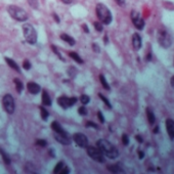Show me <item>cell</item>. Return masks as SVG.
I'll return each instance as SVG.
<instances>
[{
  "instance_id": "cell-1",
  "label": "cell",
  "mask_w": 174,
  "mask_h": 174,
  "mask_svg": "<svg viewBox=\"0 0 174 174\" xmlns=\"http://www.w3.org/2000/svg\"><path fill=\"white\" fill-rule=\"evenodd\" d=\"M96 146L100 149L104 157L114 160L119 157V151L112 143H110L107 139H98L96 141Z\"/></svg>"
},
{
  "instance_id": "cell-2",
  "label": "cell",
  "mask_w": 174,
  "mask_h": 174,
  "mask_svg": "<svg viewBox=\"0 0 174 174\" xmlns=\"http://www.w3.org/2000/svg\"><path fill=\"white\" fill-rule=\"evenodd\" d=\"M95 13L96 17L98 18L100 22H101L103 25H110L113 21V15L112 12L108 7L103 3H97L95 6Z\"/></svg>"
},
{
  "instance_id": "cell-3",
  "label": "cell",
  "mask_w": 174,
  "mask_h": 174,
  "mask_svg": "<svg viewBox=\"0 0 174 174\" xmlns=\"http://www.w3.org/2000/svg\"><path fill=\"white\" fill-rule=\"evenodd\" d=\"M7 13L11 17L13 20L18 21V22H26L28 20V12L22 7L17 6L15 4H10L6 7Z\"/></svg>"
},
{
  "instance_id": "cell-4",
  "label": "cell",
  "mask_w": 174,
  "mask_h": 174,
  "mask_svg": "<svg viewBox=\"0 0 174 174\" xmlns=\"http://www.w3.org/2000/svg\"><path fill=\"white\" fill-rule=\"evenodd\" d=\"M23 34H24V38H25L26 42L31 45H34L37 43V40H38V34L37 31L35 30V28L31 24H24L23 27Z\"/></svg>"
},
{
  "instance_id": "cell-5",
  "label": "cell",
  "mask_w": 174,
  "mask_h": 174,
  "mask_svg": "<svg viewBox=\"0 0 174 174\" xmlns=\"http://www.w3.org/2000/svg\"><path fill=\"white\" fill-rule=\"evenodd\" d=\"M157 40L159 45L165 49L169 48L172 45V37L165 30H159L157 33Z\"/></svg>"
},
{
  "instance_id": "cell-6",
  "label": "cell",
  "mask_w": 174,
  "mask_h": 174,
  "mask_svg": "<svg viewBox=\"0 0 174 174\" xmlns=\"http://www.w3.org/2000/svg\"><path fill=\"white\" fill-rule=\"evenodd\" d=\"M87 155L89 156L93 161L97 162V163H104L106 159H104V155L101 153V151L97 146H88L86 148Z\"/></svg>"
},
{
  "instance_id": "cell-7",
  "label": "cell",
  "mask_w": 174,
  "mask_h": 174,
  "mask_svg": "<svg viewBox=\"0 0 174 174\" xmlns=\"http://www.w3.org/2000/svg\"><path fill=\"white\" fill-rule=\"evenodd\" d=\"M2 106H3V109L5 110V112H6L7 114L12 115L15 113V103L11 94L7 93V94H5L3 97H2Z\"/></svg>"
},
{
  "instance_id": "cell-8",
  "label": "cell",
  "mask_w": 174,
  "mask_h": 174,
  "mask_svg": "<svg viewBox=\"0 0 174 174\" xmlns=\"http://www.w3.org/2000/svg\"><path fill=\"white\" fill-rule=\"evenodd\" d=\"M130 18H131V21H132L133 25L137 30H143L146 26V23H144V20L141 18L140 13L136 10H132L130 13Z\"/></svg>"
},
{
  "instance_id": "cell-9",
  "label": "cell",
  "mask_w": 174,
  "mask_h": 174,
  "mask_svg": "<svg viewBox=\"0 0 174 174\" xmlns=\"http://www.w3.org/2000/svg\"><path fill=\"white\" fill-rule=\"evenodd\" d=\"M73 140L75 143L82 149H86L88 146V138L85 134H83L81 132H77L73 135Z\"/></svg>"
},
{
  "instance_id": "cell-10",
  "label": "cell",
  "mask_w": 174,
  "mask_h": 174,
  "mask_svg": "<svg viewBox=\"0 0 174 174\" xmlns=\"http://www.w3.org/2000/svg\"><path fill=\"white\" fill-rule=\"evenodd\" d=\"M53 173H54V174H57V173L68 174V173H70V168L63 161H61V162H58L57 165H55L54 169H53Z\"/></svg>"
},
{
  "instance_id": "cell-11",
  "label": "cell",
  "mask_w": 174,
  "mask_h": 174,
  "mask_svg": "<svg viewBox=\"0 0 174 174\" xmlns=\"http://www.w3.org/2000/svg\"><path fill=\"white\" fill-rule=\"evenodd\" d=\"M27 89H28V91L31 93V94H38V93L41 91V87H40L39 84H37L36 82L34 81H30L27 83Z\"/></svg>"
},
{
  "instance_id": "cell-12",
  "label": "cell",
  "mask_w": 174,
  "mask_h": 174,
  "mask_svg": "<svg viewBox=\"0 0 174 174\" xmlns=\"http://www.w3.org/2000/svg\"><path fill=\"white\" fill-rule=\"evenodd\" d=\"M132 46L133 49L138 51L143 46V41H141V37L138 33H134L132 35Z\"/></svg>"
},
{
  "instance_id": "cell-13",
  "label": "cell",
  "mask_w": 174,
  "mask_h": 174,
  "mask_svg": "<svg viewBox=\"0 0 174 174\" xmlns=\"http://www.w3.org/2000/svg\"><path fill=\"white\" fill-rule=\"evenodd\" d=\"M54 139L57 141V143L63 144V146H70L72 143L71 138H70L68 135L57 134V133H54Z\"/></svg>"
},
{
  "instance_id": "cell-14",
  "label": "cell",
  "mask_w": 174,
  "mask_h": 174,
  "mask_svg": "<svg viewBox=\"0 0 174 174\" xmlns=\"http://www.w3.org/2000/svg\"><path fill=\"white\" fill-rule=\"evenodd\" d=\"M50 127H51V129L53 130V132H54V133H57V134H63V135H68V132L64 129L63 126H61V125L57 121H53L51 123V125H50Z\"/></svg>"
},
{
  "instance_id": "cell-15",
  "label": "cell",
  "mask_w": 174,
  "mask_h": 174,
  "mask_svg": "<svg viewBox=\"0 0 174 174\" xmlns=\"http://www.w3.org/2000/svg\"><path fill=\"white\" fill-rule=\"evenodd\" d=\"M57 103L63 110H67L71 108V106H70V97H67L66 95L60 96L57 100Z\"/></svg>"
},
{
  "instance_id": "cell-16",
  "label": "cell",
  "mask_w": 174,
  "mask_h": 174,
  "mask_svg": "<svg viewBox=\"0 0 174 174\" xmlns=\"http://www.w3.org/2000/svg\"><path fill=\"white\" fill-rule=\"evenodd\" d=\"M166 130L171 139H174V121L172 119H167L166 120Z\"/></svg>"
},
{
  "instance_id": "cell-17",
  "label": "cell",
  "mask_w": 174,
  "mask_h": 174,
  "mask_svg": "<svg viewBox=\"0 0 174 174\" xmlns=\"http://www.w3.org/2000/svg\"><path fill=\"white\" fill-rule=\"evenodd\" d=\"M41 100H42V103L46 107H50L51 106V98H50L49 94H48L47 90L43 89L42 90V95H41Z\"/></svg>"
},
{
  "instance_id": "cell-18",
  "label": "cell",
  "mask_w": 174,
  "mask_h": 174,
  "mask_svg": "<svg viewBox=\"0 0 174 174\" xmlns=\"http://www.w3.org/2000/svg\"><path fill=\"white\" fill-rule=\"evenodd\" d=\"M4 60L5 61H6V64H7V66L10 67L13 71H15V72H18V73H21V69H20V67H18V63H15V61L12 60V58H9V57H4Z\"/></svg>"
},
{
  "instance_id": "cell-19",
  "label": "cell",
  "mask_w": 174,
  "mask_h": 174,
  "mask_svg": "<svg viewBox=\"0 0 174 174\" xmlns=\"http://www.w3.org/2000/svg\"><path fill=\"white\" fill-rule=\"evenodd\" d=\"M61 39L63 40V41L67 42L70 46H74V45L76 44V40H75L72 36H70V35L66 34V33L61 34Z\"/></svg>"
},
{
  "instance_id": "cell-20",
  "label": "cell",
  "mask_w": 174,
  "mask_h": 174,
  "mask_svg": "<svg viewBox=\"0 0 174 174\" xmlns=\"http://www.w3.org/2000/svg\"><path fill=\"white\" fill-rule=\"evenodd\" d=\"M146 118H148V121L151 125L154 124L156 122V116L154 114V111L151 108H146Z\"/></svg>"
},
{
  "instance_id": "cell-21",
  "label": "cell",
  "mask_w": 174,
  "mask_h": 174,
  "mask_svg": "<svg viewBox=\"0 0 174 174\" xmlns=\"http://www.w3.org/2000/svg\"><path fill=\"white\" fill-rule=\"evenodd\" d=\"M69 57H71L73 61H76V63H78L79 65H82V64H84V61L82 60V57H80V55H79L77 52H75V51H71V52L69 53Z\"/></svg>"
},
{
  "instance_id": "cell-22",
  "label": "cell",
  "mask_w": 174,
  "mask_h": 174,
  "mask_svg": "<svg viewBox=\"0 0 174 174\" xmlns=\"http://www.w3.org/2000/svg\"><path fill=\"white\" fill-rule=\"evenodd\" d=\"M13 83H15V90H17V92L18 93V94H21L22 91L24 90L23 82L21 81V80H18V78H15L13 79Z\"/></svg>"
},
{
  "instance_id": "cell-23",
  "label": "cell",
  "mask_w": 174,
  "mask_h": 174,
  "mask_svg": "<svg viewBox=\"0 0 174 174\" xmlns=\"http://www.w3.org/2000/svg\"><path fill=\"white\" fill-rule=\"evenodd\" d=\"M108 169L109 171L113 173H122L123 170L122 168L120 167L119 165H116V164H112V165H108Z\"/></svg>"
},
{
  "instance_id": "cell-24",
  "label": "cell",
  "mask_w": 174,
  "mask_h": 174,
  "mask_svg": "<svg viewBox=\"0 0 174 174\" xmlns=\"http://www.w3.org/2000/svg\"><path fill=\"white\" fill-rule=\"evenodd\" d=\"M100 81L101 83V85H103V87L106 90H111V87H110V84L108 83V81H107V79H106V77L103 76V74H100Z\"/></svg>"
},
{
  "instance_id": "cell-25",
  "label": "cell",
  "mask_w": 174,
  "mask_h": 174,
  "mask_svg": "<svg viewBox=\"0 0 174 174\" xmlns=\"http://www.w3.org/2000/svg\"><path fill=\"white\" fill-rule=\"evenodd\" d=\"M40 115H41V118L43 121H46L48 119V117H49V113H48V111L46 109H44L43 107H40Z\"/></svg>"
},
{
  "instance_id": "cell-26",
  "label": "cell",
  "mask_w": 174,
  "mask_h": 174,
  "mask_svg": "<svg viewBox=\"0 0 174 174\" xmlns=\"http://www.w3.org/2000/svg\"><path fill=\"white\" fill-rule=\"evenodd\" d=\"M0 156L2 157V159H3V161H4L5 164H10V162H11V161H10L9 156L2 149H0Z\"/></svg>"
},
{
  "instance_id": "cell-27",
  "label": "cell",
  "mask_w": 174,
  "mask_h": 174,
  "mask_svg": "<svg viewBox=\"0 0 174 174\" xmlns=\"http://www.w3.org/2000/svg\"><path fill=\"white\" fill-rule=\"evenodd\" d=\"M98 97L103 101V103L106 104V107H108L109 109H112V104H111V103H110V100L103 94V93H98Z\"/></svg>"
},
{
  "instance_id": "cell-28",
  "label": "cell",
  "mask_w": 174,
  "mask_h": 174,
  "mask_svg": "<svg viewBox=\"0 0 174 174\" xmlns=\"http://www.w3.org/2000/svg\"><path fill=\"white\" fill-rule=\"evenodd\" d=\"M80 101H81V103L83 104V106H86L87 103H89L90 97L87 94H82L81 96H80Z\"/></svg>"
},
{
  "instance_id": "cell-29",
  "label": "cell",
  "mask_w": 174,
  "mask_h": 174,
  "mask_svg": "<svg viewBox=\"0 0 174 174\" xmlns=\"http://www.w3.org/2000/svg\"><path fill=\"white\" fill-rule=\"evenodd\" d=\"M27 1H28L29 5H30L33 9H38V7H39L38 0H27Z\"/></svg>"
},
{
  "instance_id": "cell-30",
  "label": "cell",
  "mask_w": 174,
  "mask_h": 174,
  "mask_svg": "<svg viewBox=\"0 0 174 174\" xmlns=\"http://www.w3.org/2000/svg\"><path fill=\"white\" fill-rule=\"evenodd\" d=\"M93 26H94V29L97 32H103V24L101 22H94V23H93Z\"/></svg>"
},
{
  "instance_id": "cell-31",
  "label": "cell",
  "mask_w": 174,
  "mask_h": 174,
  "mask_svg": "<svg viewBox=\"0 0 174 174\" xmlns=\"http://www.w3.org/2000/svg\"><path fill=\"white\" fill-rule=\"evenodd\" d=\"M51 49H52V51L55 53V55H57V57L58 58H60L61 61H65V60H64V57H61V51H60V50L57 49V47L55 46V45H51Z\"/></svg>"
},
{
  "instance_id": "cell-32",
  "label": "cell",
  "mask_w": 174,
  "mask_h": 174,
  "mask_svg": "<svg viewBox=\"0 0 174 174\" xmlns=\"http://www.w3.org/2000/svg\"><path fill=\"white\" fill-rule=\"evenodd\" d=\"M68 75L71 78H74L75 76L77 75V69L75 67H70L68 70Z\"/></svg>"
},
{
  "instance_id": "cell-33",
  "label": "cell",
  "mask_w": 174,
  "mask_h": 174,
  "mask_svg": "<svg viewBox=\"0 0 174 174\" xmlns=\"http://www.w3.org/2000/svg\"><path fill=\"white\" fill-rule=\"evenodd\" d=\"M36 144L40 148H45L47 146V141L45 139H37L36 140Z\"/></svg>"
},
{
  "instance_id": "cell-34",
  "label": "cell",
  "mask_w": 174,
  "mask_h": 174,
  "mask_svg": "<svg viewBox=\"0 0 174 174\" xmlns=\"http://www.w3.org/2000/svg\"><path fill=\"white\" fill-rule=\"evenodd\" d=\"M78 113H79V115L80 116H86L87 115V109L85 108V106H82L80 107V108L78 109Z\"/></svg>"
},
{
  "instance_id": "cell-35",
  "label": "cell",
  "mask_w": 174,
  "mask_h": 174,
  "mask_svg": "<svg viewBox=\"0 0 174 174\" xmlns=\"http://www.w3.org/2000/svg\"><path fill=\"white\" fill-rule=\"evenodd\" d=\"M23 68L26 70V71H28V70H30L32 68V65L30 63V61L29 60H25L23 61Z\"/></svg>"
},
{
  "instance_id": "cell-36",
  "label": "cell",
  "mask_w": 174,
  "mask_h": 174,
  "mask_svg": "<svg viewBox=\"0 0 174 174\" xmlns=\"http://www.w3.org/2000/svg\"><path fill=\"white\" fill-rule=\"evenodd\" d=\"M85 126L87 128H94V129H98V125L96 124L94 122H91V121H88L86 122V124H85Z\"/></svg>"
},
{
  "instance_id": "cell-37",
  "label": "cell",
  "mask_w": 174,
  "mask_h": 174,
  "mask_svg": "<svg viewBox=\"0 0 174 174\" xmlns=\"http://www.w3.org/2000/svg\"><path fill=\"white\" fill-rule=\"evenodd\" d=\"M122 143L124 146H128V144H129V137H128L127 134L122 135Z\"/></svg>"
},
{
  "instance_id": "cell-38",
  "label": "cell",
  "mask_w": 174,
  "mask_h": 174,
  "mask_svg": "<svg viewBox=\"0 0 174 174\" xmlns=\"http://www.w3.org/2000/svg\"><path fill=\"white\" fill-rule=\"evenodd\" d=\"M91 47H92V50L94 52H96V53H100V45H98L97 43H92Z\"/></svg>"
},
{
  "instance_id": "cell-39",
  "label": "cell",
  "mask_w": 174,
  "mask_h": 174,
  "mask_svg": "<svg viewBox=\"0 0 174 174\" xmlns=\"http://www.w3.org/2000/svg\"><path fill=\"white\" fill-rule=\"evenodd\" d=\"M97 118H98V120H100V122L101 123V124H103V123H104V117H103V115L100 111L97 112Z\"/></svg>"
},
{
  "instance_id": "cell-40",
  "label": "cell",
  "mask_w": 174,
  "mask_h": 174,
  "mask_svg": "<svg viewBox=\"0 0 174 174\" xmlns=\"http://www.w3.org/2000/svg\"><path fill=\"white\" fill-rule=\"evenodd\" d=\"M77 100H78V98L75 97V96H72V97H70V106L73 107L74 104H76Z\"/></svg>"
},
{
  "instance_id": "cell-41",
  "label": "cell",
  "mask_w": 174,
  "mask_h": 174,
  "mask_svg": "<svg viewBox=\"0 0 174 174\" xmlns=\"http://www.w3.org/2000/svg\"><path fill=\"white\" fill-rule=\"evenodd\" d=\"M115 2L119 6H125V4H126V0H115Z\"/></svg>"
},
{
  "instance_id": "cell-42",
  "label": "cell",
  "mask_w": 174,
  "mask_h": 174,
  "mask_svg": "<svg viewBox=\"0 0 174 174\" xmlns=\"http://www.w3.org/2000/svg\"><path fill=\"white\" fill-rule=\"evenodd\" d=\"M82 30L84 33H86V34L89 33V28H88V26L86 25V24H83L82 25Z\"/></svg>"
},
{
  "instance_id": "cell-43",
  "label": "cell",
  "mask_w": 174,
  "mask_h": 174,
  "mask_svg": "<svg viewBox=\"0 0 174 174\" xmlns=\"http://www.w3.org/2000/svg\"><path fill=\"white\" fill-rule=\"evenodd\" d=\"M52 18H54L55 23H57V24H60V23H61V18H60V17H58V15H57V13L53 12V13H52Z\"/></svg>"
},
{
  "instance_id": "cell-44",
  "label": "cell",
  "mask_w": 174,
  "mask_h": 174,
  "mask_svg": "<svg viewBox=\"0 0 174 174\" xmlns=\"http://www.w3.org/2000/svg\"><path fill=\"white\" fill-rule=\"evenodd\" d=\"M135 139L138 141L139 143H143V137H141L140 135H135Z\"/></svg>"
},
{
  "instance_id": "cell-45",
  "label": "cell",
  "mask_w": 174,
  "mask_h": 174,
  "mask_svg": "<svg viewBox=\"0 0 174 174\" xmlns=\"http://www.w3.org/2000/svg\"><path fill=\"white\" fill-rule=\"evenodd\" d=\"M48 153H49V155L51 156L52 158H55V154H54V149H50L49 151H48Z\"/></svg>"
},
{
  "instance_id": "cell-46",
  "label": "cell",
  "mask_w": 174,
  "mask_h": 174,
  "mask_svg": "<svg viewBox=\"0 0 174 174\" xmlns=\"http://www.w3.org/2000/svg\"><path fill=\"white\" fill-rule=\"evenodd\" d=\"M138 158L139 159H143L144 158V153L143 151H138Z\"/></svg>"
},
{
  "instance_id": "cell-47",
  "label": "cell",
  "mask_w": 174,
  "mask_h": 174,
  "mask_svg": "<svg viewBox=\"0 0 174 174\" xmlns=\"http://www.w3.org/2000/svg\"><path fill=\"white\" fill-rule=\"evenodd\" d=\"M103 43L104 45H107L109 43V37H108V35H104V37H103Z\"/></svg>"
},
{
  "instance_id": "cell-48",
  "label": "cell",
  "mask_w": 174,
  "mask_h": 174,
  "mask_svg": "<svg viewBox=\"0 0 174 174\" xmlns=\"http://www.w3.org/2000/svg\"><path fill=\"white\" fill-rule=\"evenodd\" d=\"M63 3H65V4H70V3H72L73 2V0H61Z\"/></svg>"
},
{
  "instance_id": "cell-49",
  "label": "cell",
  "mask_w": 174,
  "mask_h": 174,
  "mask_svg": "<svg viewBox=\"0 0 174 174\" xmlns=\"http://www.w3.org/2000/svg\"><path fill=\"white\" fill-rule=\"evenodd\" d=\"M146 61H152V53L149 52V53H148V55H146Z\"/></svg>"
},
{
  "instance_id": "cell-50",
  "label": "cell",
  "mask_w": 174,
  "mask_h": 174,
  "mask_svg": "<svg viewBox=\"0 0 174 174\" xmlns=\"http://www.w3.org/2000/svg\"><path fill=\"white\" fill-rule=\"evenodd\" d=\"M170 84H171V86L174 87V76L171 77V80H170Z\"/></svg>"
},
{
  "instance_id": "cell-51",
  "label": "cell",
  "mask_w": 174,
  "mask_h": 174,
  "mask_svg": "<svg viewBox=\"0 0 174 174\" xmlns=\"http://www.w3.org/2000/svg\"><path fill=\"white\" fill-rule=\"evenodd\" d=\"M154 133H158L159 132V126H156L155 127V129H154V131H153Z\"/></svg>"
},
{
  "instance_id": "cell-52",
  "label": "cell",
  "mask_w": 174,
  "mask_h": 174,
  "mask_svg": "<svg viewBox=\"0 0 174 174\" xmlns=\"http://www.w3.org/2000/svg\"><path fill=\"white\" fill-rule=\"evenodd\" d=\"M173 63H174V61H173Z\"/></svg>"
}]
</instances>
